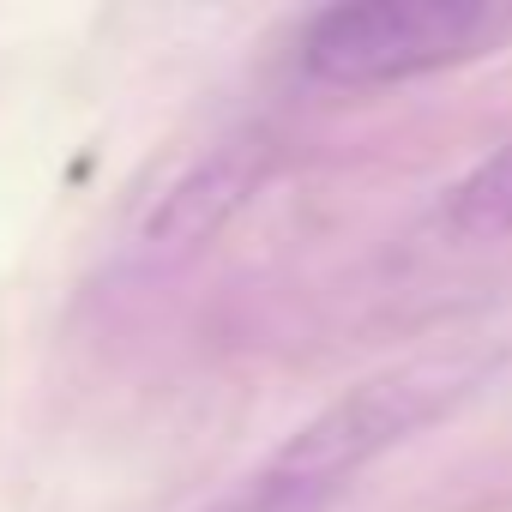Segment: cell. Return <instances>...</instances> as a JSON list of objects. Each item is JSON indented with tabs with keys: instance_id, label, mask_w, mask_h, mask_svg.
Instances as JSON below:
<instances>
[{
	"instance_id": "1",
	"label": "cell",
	"mask_w": 512,
	"mask_h": 512,
	"mask_svg": "<svg viewBox=\"0 0 512 512\" xmlns=\"http://www.w3.org/2000/svg\"><path fill=\"white\" fill-rule=\"evenodd\" d=\"M500 368H506L500 344H452L410 356L386 374H368L320 416H308L266 464H253L205 512H326L350 488V476H362L392 446L464 410Z\"/></svg>"
},
{
	"instance_id": "2",
	"label": "cell",
	"mask_w": 512,
	"mask_h": 512,
	"mask_svg": "<svg viewBox=\"0 0 512 512\" xmlns=\"http://www.w3.org/2000/svg\"><path fill=\"white\" fill-rule=\"evenodd\" d=\"M512 37V0H356L302 31V67L320 85H398Z\"/></svg>"
},
{
	"instance_id": "4",
	"label": "cell",
	"mask_w": 512,
	"mask_h": 512,
	"mask_svg": "<svg viewBox=\"0 0 512 512\" xmlns=\"http://www.w3.org/2000/svg\"><path fill=\"white\" fill-rule=\"evenodd\" d=\"M440 235L452 241H494L512 229V145H500L494 157H482L464 181H452L434 205Z\"/></svg>"
},
{
	"instance_id": "3",
	"label": "cell",
	"mask_w": 512,
	"mask_h": 512,
	"mask_svg": "<svg viewBox=\"0 0 512 512\" xmlns=\"http://www.w3.org/2000/svg\"><path fill=\"white\" fill-rule=\"evenodd\" d=\"M266 169H272V139H260V133L217 145V151H211L199 169H187V175L169 187V199L151 211V223H145V253H193V247H205L253 193H260Z\"/></svg>"
}]
</instances>
